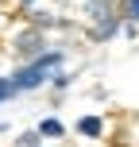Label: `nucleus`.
Returning <instances> with one entry per match:
<instances>
[{
	"label": "nucleus",
	"mask_w": 139,
	"mask_h": 147,
	"mask_svg": "<svg viewBox=\"0 0 139 147\" xmlns=\"http://www.w3.org/2000/svg\"><path fill=\"white\" fill-rule=\"evenodd\" d=\"M62 62H66V51L50 47V51H43L39 58L23 62V66L15 70V74H8V81H12V89H15V93H27V89H39V85H46V81H50L54 74L62 70Z\"/></svg>",
	"instance_id": "nucleus-1"
},
{
	"label": "nucleus",
	"mask_w": 139,
	"mask_h": 147,
	"mask_svg": "<svg viewBox=\"0 0 139 147\" xmlns=\"http://www.w3.org/2000/svg\"><path fill=\"white\" fill-rule=\"evenodd\" d=\"M43 43H46V39H43V31H39V27H31V31H23V35L12 43V51H15V58H19V62H31V58H39V54L46 51Z\"/></svg>",
	"instance_id": "nucleus-2"
},
{
	"label": "nucleus",
	"mask_w": 139,
	"mask_h": 147,
	"mask_svg": "<svg viewBox=\"0 0 139 147\" xmlns=\"http://www.w3.org/2000/svg\"><path fill=\"white\" fill-rule=\"evenodd\" d=\"M85 16H89V23H93V27H101V23L116 20L120 8L112 4V0H89V4H85Z\"/></svg>",
	"instance_id": "nucleus-3"
},
{
	"label": "nucleus",
	"mask_w": 139,
	"mask_h": 147,
	"mask_svg": "<svg viewBox=\"0 0 139 147\" xmlns=\"http://www.w3.org/2000/svg\"><path fill=\"white\" fill-rule=\"evenodd\" d=\"M116 31H120V16H116V20H108V23H101V27H93L89 35H93V43H108Z\"/></svg>",
	"instance_id": "nucleus-4"
},
{
	"label": "nucleus",
	"mask_w": 139,
	"mask_h": 147,
	"mask_svg": "<svg viewBox=\"0 0 139 147\" xmlns=\"http://www.w3.org/2000/svg\"><path fill=\"white\" fill-rule=\"evenodd\" d=\"M77 132H81V136H101V132H104V120H101V116H81V120H77Z\"/></svg>",
	"instance_id": "nucleus-5"
},
{
	"label": "nucleus",
	"mask_w": 139,
	"mask_h": 147,
	"mask_svg": "<svg viewBox=\"0 0 139 147\" xmlns=\"http://www.w3.org/2000/svg\"><path fill=\"white\" fill-rule=\"evenodd\" d=\"M62 132H66V128H62V120H54V116H46L43 124H39V136H43V140H58Z\"/></svg>",
	"instance_id": "nucleus-6"
},
{
	"label": "nucleus",
	"mask_w": 139,
	"mask_h": 147,
	"mask_svg": "<svg viewBox=\"0 0 139 147\" xmlns=\"http://www.w3.org/2000/svg\"><path fill=\"white\" fill-rule=\"evenodd\" d=\"M120 16H124V20H132V23H139V0H124Z\"/></svg>",
	"instance_id": "nucleus-7"
},
{
	"label": "nucleus",
	"mask_w": 139,
	"mask_h": 147,
	"mask_svg": "<svg viewBox=\"0 0 139 147\" xmlns=\"http://www.w3.org/2000/svg\"><path fill=\"white\" fill-rule=\"evenodd\" d=\"M15 147H43V136L39 132H23L19 140H15Z\"/></svg>",
	"instance_id": "nucleus-8"
},
{
	"label": "nucleus",
	"mask_w": 139,
	"mask_h": 147,
	"mask_svg": "<svg viewBox=\"0 0 139 147\" xmlns=\"http://www.w3.org/2000/svg\"><path fill=\"white\" fill-rule=\"evenodd\" d=\"M70 81H73L70 74H62V70H58V74L50 78V85H54V89H70Z\"/></svg>",
	"instance_id": "nucleus-9"
},
{
	"label": "nucleus",
	"mask_w": 139,
	"mask_h": 147,
	"mask_svg": "<svg viewBox=\"0 0 139 147\" xmlns=\"http://www.w3.org/2000/svg\"><path fill=\"white\" fill-rule=\"evenodd\" d=\"M120 31H124L128 39H139V23H132V20H124V23H120Z\"/></svg>",
	"instance_id": "nucleus-10"
},
{
	"label": "nucleus",
	"mask_w": 139,
	"mask_h": 147,
	"mask_svg": "<svg viewBox=\"0 0 139 147\" xmlns=\"http://www.w3.org/2000/svg\"><path fill=\"white\" fill-rule=\"evenodd\" d=\"M8 97H15V89H12L8 78H0V101H8Z\"/></svg>",
	"instance_id": "nucleus-11"
},
{
	"label": "nucleus",
	"mask_w": 139,
	"mask_h": 147,
	"mask_svg": "<svg viewBox=\"0 0 139 147\" xmlns=\"http://www.w3.org/2000/svg\"><path fill=\"white\" fill-rule=\"evenodd\" d=\"M19 4H23V8H27V4H35V0H19Z\"/></svg>",
	"instance_id": "nucleus-12"
}]
</instances>
